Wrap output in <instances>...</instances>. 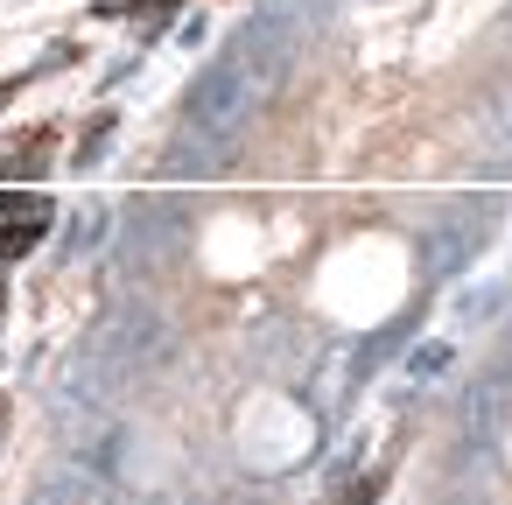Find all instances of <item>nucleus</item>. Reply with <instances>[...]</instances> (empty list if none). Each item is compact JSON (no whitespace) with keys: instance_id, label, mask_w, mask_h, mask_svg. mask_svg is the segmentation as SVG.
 Returning <instances> with one entry per match:
<instances>
[{"instance_id":"8","label":"nucleus","mask_w":512,"mask_h":505,"mask_svg":"<svg viewBox=\"0 0 512 505\" xmlns=\"http://www.w3.org/2000/svg\"><path fill=\"white\" fill-rule=\"evenodd\" d=\"M372 498H379V477H365V484H351V491H344L337 505H372Z\"/></svg>"},{"instance_id":"7","label":"nucleus","mask_w":512,"mask_h":505,"mask_svg":"<svg viewBox=\"0 0 512 505\" xmlns=\"http://www.w3.org/2000/svg\"><path fill=\"white\" fill-rule=\"evenodd\" d=\"M442 358H449L442 344H421V351H414V372H442Z\"/></svg>"},{"instance_id":"9","label":"nucleus","mask_w":512,"mask_h":505,"mask_svg":"<svg viewBox=\"0 0 512 505\" xmlns=\"http://www.w3.org/2000/svg\"><path fill=\"white\" fill-rule=\"evenodd\" d=\"M8 92H15V85H0V113H8Z\"/></svg>"},{"instance_id":"1","label":"nucleus","mask_w":512,"mask_h":505,"mask_svg":"<svg viewBox=\"0 0 512 505\" xmlns=\"http://www.w3.org/2000/svg\"><path fill=\"white\" fill-rule=\"evenodd\" d=\"M246 92H253V78H246V64L225 50V57H218L190 92H183V127H190V134H218V141H225V134H232V120L246 113Z\"/></svg>"},{"instance_id":"2","label":"nucleus","mask_w":512,"mask_h":505,"mask_svg":"<svg viewBox=\"0 0 512 505\" xmlns=\"http://www.w3.org/2000/svg\"><path fill=\"white\" fill-rule=\"evenodd\" d=\"M155 351H162V316L141 309V302H127L120 323L92 344V365H99V372H134V365H148Z\"/></svg>"},{"instance_id":"6","label":"nucleus","mask_w":512,"mask_h":505,"mask_svg":"<svg viewBox=\"0 0 512 505\" xmlns=\"http://www.w3.org/2000/svg\"><path fill=\"white\" fill-rule=\"evenodd\" d=\"M99 225H106V204H85V211L71 218V239H64V253H85V246L99 239Z\"/></svg>"},{"instance_id":"3","label":"nucleus","mask_w":512,"mask_h":505,"mask_svg":"<svg viewBox=\"0 0 512 505\" xmlns=\"http://www.w3.org/2000/svg\"><path fill=\"white\" fill-rule=\"evenodd\" d=\"M43 232H50V197H36V190L0 197V260L36 253V239H43Z\"/></svg>"},{"instance_id":"5","label":"nucleus","mask_w":512,"mask_h":505,"mask_svg":"<svg viewBox=\"0 0 512 505\" xmlns=\"http://www.w3.org/2000/svg\"><path fill=\"white\" fill-rule=\"evenodd\" d=\"M113 127H120V120H113V113H99V120L85 127V141H78V155H71V162H78V169H92V162L106 155V141H113Z\"/></svg>"},{"instance_id":"4","label":"nucleus","mask_w":512,"mask_h":505,"mask_svg":"<svg viewBox=\"0 0 512 505\" xmlns=\"http://www.w3.org/2000/svg\"><path fill=\"white\" fill-rule=\"evenodd\" d=\"M183 0H92L99 22H134V15H176Z\"/></svg>"}]
</instances>
